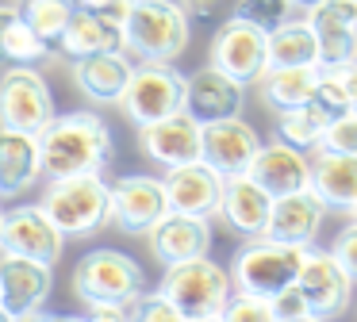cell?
I'll use <instances>...</instances> for the list:
<instances>
[{
    "mask_svg": "<svg viewBox=\"0 0 357 322\" xmlns=\"http://www.w3.org/2000/svg\"><path fill=\"white\" fill-rule=\"evenodd\" d=\"M204 322H219V319H204Z\"/></svg>",
    "mask_w": 357,
    "mask_h": 322,
    "instance_id": "obj_48",
    "label": "cell"
},
{
    "mask_svg": "<svg viewBox=\"0 0 357 322\" xmlns=\"http://www.w3.org/2000/svg\"><path fill=\"white\" fill-rule=\"evenodd\" d=\"M219 215L227 227L242 238H261L273 215V196L254 181L250 173L223 176V196H219Z\"/></svg>",
    "mask_w": 357,
    "mask_h": 322,
    "instance_id": "obj_19",
    "label": "cell"
},
{
    "mask_svg": "<svg viewBox=\"0 0 357 322\" xmlns=\"http://www.w3.org/2000/svg\"><path fill=\"white\" fill-rule=\"evenodd\" d=\"M127 314H131V322H188L162 291H142V296L127 307Z\"/></svg>",
    "mask_w": 357,
    "mask_h": 322,
    "instance_id": "obj_35",
    "label": "cell"
},
{
    "mask_svg": "<svg viewBox=\"0 0 357 322\" xmlns=\"http://www.w3.org/2000/svg\"><path fill=\"white\" fill-rule=\"evenodd\" d=\"M307 245L300 242H277V238L261 234L250 238L231 261V280L238 291H254V296H277L288 284H296L303 261H307Z\"/></svg>",
    "mask_w": 357,
    "mask_h": 322,
    "instance_id": "obj_4",
    "label": "cell"
},
{
    "mask_svg": "<svg viewBox=\"0 0 357 322\" xmlns=\"http://www.w3.org/2000/svg\"><path fill=\"white\" fill-rule=\"evenodd\" d=\"M342 73H346V89H349V100H354V112H357V61L342 66Z\"/></svg>",
    "mask_w": 357,
    "mask_h": 322,
    "instance_id": "obj_42",
    "label": "cell"
},
{
    "mask_svg": "<svg viewBox=\"0 0 357 322\" xmlns=\"http://www.w3.org/2000/svg\"><path fill=\"white\" fill-rule=\"evenodd\" d=\"M323 215H326L323 199H319L311 188H300V192H292V196L273 199V215H269L265 234L277 238V242L307 245L311 238L319 234V227H323Z\"/></svg>",
    "mask_w": 357,
    "mask_h": 322,
    "instance_id": "obj_25",
    "label": "cell"
},
{
    "mask_svg": "<svg viewBox=\"0 0 357 322\" xmlns=\"http://www.w3.org/2000/svg\"><path fill=\"white\" fill-rule=\"evenodd\" d=\"M331 253H334V261L357 280V222H349V227L338 230V238L331 242Z\"/></svg>",
    "mask_w": 357,
    "mask_h": 322,
    "instance_id": "obj_37",
    "label": "cell"
},
{
    "mask_svg": "<svg viewBox=\"0 0 357 322\" xmlns=\"http://www.w3.org/2000/svg\"><path fill=\"white\" fill-rule=\"evenodd\" d=\"M319 150H334V153H357V112L342 115V119L326 123Z\"/></svg>",
    "mask_w": 357,
    "mask_h": 322,
    "instance_id": "obj_36",
    "label": "cell"
},
{
    "mask_svg": "<svg viewBox=\"0 0 357 322\" xmlns=\"http://www.w3.org/2000/svg\"><path fill=\"white\" fill-rule=\"evenodd\" d=\"M319 43V66L357 61V0H323L307 12Z\"/></svg>",
    "mask_w": 357,
    "mask_h": 322,
    "instance_id": "obj_15",
    "label": "cell"
},
{
    "mask_svg": "<svg viewBox=\"0 0 357 322\" xmlns=\"http://www.w3.org/2000/svg\"><path fill=\"white\" fill-rule=\"evenodd\" d=\"M70 4H73V8H77V4H81V0H70Z\"/></svg>",
    "mask_w": 357,
    "mask_h": 322,
    "instance_id": "obj_47",
    "label": "cell"
},
{
    "mask_svg": "<svg viewBox=\"0 0 357 322\" xmlns=\"http://www.w3.org/2000/svg\"><path fill=\"white\" fill-rule=\"evenodd\" d=\"M20 15V8H8V4H0V38H4V31H8V23Z\"/></svg>",
    "mask_w": 357,
    "mask_h": 322,
    "instance_id": "obj_43",
    "label": "cell"
},
{
    "mask_svg": "<svg viewBox=\"0 0 357 322\" xmlns=\"http://www.w3.org/2000/svg\"><path fill=\"white\" fill-rule=\"evenodd\" d=\"M43 211L66 238H89L108 222V184L100 173H77L50 181Z\"/></svg>",
    "mask_w": 357,
    "mask_h": 322,
    "instance_id": "obj_6",
    "label": "cell"
},
{
    "mask_svg": "<svg viewBox=\"0 0 357 322\" xmlns=\"http://www.w3.org/2000/svg\"><path fill=\"white\" fill-rule=\"evenodd\" d=\"M119 107L139 127L185 112V77L169 61H142L131 69V81L119 96Z\"/></svg>",
    "mask_w": 357,
    "mask_h": 322,
    "instance_id": "obj_7",
    "label": "cell"
},
{
    "mask_svg": "<svg viewBox=\"0 0 357 322\" xmlns=\"http://www.w3.org/2000/svg\"><path fill=\"white\" fill-rule=\"evenodd\" d=\"M303 107H307V112L315 115L319 123H323V127L354 112V100H349V89H346V73H342V66H319L315 89H311V96H307V104H303Z\"/></svg>",
    "mask_w": 357,
    "mask_h": 322,
    "instance_id": "obj_29",
    "label": "cell"
},
{
    "mask_svg": "<svg viewBox=\"0 0 357 322\" xmlns=\"http://www.w3.org/2000/svg\"><path fill=\"white\" fill-rule=\"evenodd\" d=\"M234 15L254 23V27H261V31H273L292 15V0H238Z\"/></svg>",
    "mask_w": 357,
    "mask_h": 322,
    "instance_id": "obj_34",
    "label": "cell"
},
{
    "mask_svg": "<svg viewBox=\"0 0 357 322\" xmlns=\"http://www.w3.org/2000/svg\"><path fill=\"white\" fill-rule=\"evenodd\" d=\"M277 322H323V319H311V314H300V319H277Z\"/></svg>",
    "mask_w": 357,
    "mask_h": 322,
    "instance_id": "obj_45",
    "label": "cell"
},
{
    "mask_svg": "<svg viewBox=\"0 0 357 322\" xmlns=\"http://www.w3.org/2000/svg\"><path fill=\"white\" fill-rule=\"evenodd\" d=\"M85 322H131V314L123 307H93L85 314Z\"/></svg>",
    "mask_w": 357,
    "mask_h": 322,
    "instance_id": "obj_40",
    "label": "cell"
},
{
    "mask_svg": "<svg viewBox=\"0 0 357 322\" xmlns=\"http://www.w3.org/2000/svg\"><path fill=\"white\" fill-rule=\"evenodd\" d=\"M265 35H269V31L231 15V20L215 31V38H211V66L223 69L227 77H234L238 84H254L257 77L269 69Z\"/></svg>",
    "mask_w": 357,
    "mask_h": 322,
    "instance_id": "obj_11",
    "label": "cell"
},
{
    "mask_svg": "<svg viewBox=\"0 0 357 322\" xmlns=\"http://www.w3.org/2000/svg\"><path fill=\"white\" fill-rule=\"evenodd\" d=\"M131 61L123 50H108V54H89V58H73V84L77 92H85L96 104H119L127 81H131Z\"/></svg>",
    "mask_w": 357,
    "mask_h": 322,
    "instance_id": "obj_24",
    "label": "cell"
},
{
    "mask_svg": "<svg viewBox=\"0 0 357 322\" xmlns=\"http://www.w3.org/2000/svg\"><path fill=\"white\" fill-rule=\"evenodd\" d=\"M39 153H43V173L50 181L77 173H104L116 158V138H112L108 123L100 115L66 112L54 115L39 130Z\"/></svg>",
    "mask_w": 357,
    "mask_h": 322,
    "instance_id": "obj_1",
    "label": "cell"
},
{
    "mask_svg": "<svg viewBox=\"0 0 357 322\" xmlns=\"http://www.w3.org/2000/svg\"><path fill=\"white\" fill-rule=\"evenodd\" d=\"M54 291V273L50 265L31 257H16V253H0V307L12 319H27L39 311Z\"/></svg>",
    "mask_w": 357,
    "mask_h": 322,
    "instance_id": "obj_14",
    "label": "cell"
},
{
    "mask_svg": "<svg viewBox=\"0 0 357 322\" xmlns=\"http://www.w3.org/2000/svg\"><path fill=\"white\" fill-rule=\"evenodd\" d=\"M108 50H123V23L93 12V8H73L70 23L62 31V43H58V54H66L73 61V58L108 54Z\"/></svg>",
    "mask_w": 357,
    "mask_h": 322,
    "instance_id": "obj_22",
    "label": "cell"
},
{
    "mask_svg": "<svg viewBox=\"0 0 357 322\" xmlns=\"http://www.w3.org/2000/svg\"><path fill=\"white\" fill-rule=\"evenodd\" d=\"M139 146L150 161L173 169V165H188V161H200V123L188 112L165 115L158 123L139 127Z\"/></svg>",
    "mask_w": 357,
    "mask_h": 322,
    "instance_id": "obj_18",
    "label": "cell"
},
{
    "mask_svg": "<svg viewBox=\"0 0 357 322\" xmlns=\"http://www.w3.org/2000/svg\"><path fill=\"white\" fill-rule=\"evenodd\" d=\"M188 8L177 0H131L123 15V50L139 61H173L188 46Z\"/></svg>",
    "mask_w": 357,
    "mask_h": 322,
    "instance_id": "obj_2",
    "label": "cell"
},
{
    "mask_svg": "<svg viewBox=\"0 0 357 322\" xmlns=\"http://www.w3.org/2000/svg\"><path fill=\"white\" fill-rule=\"evenodd\" d=\"M250 176H254L273 199L292 196V192H300V188H311V165H307V158H303V150L280 142V138H273V142H265L261 150H257L254 165H250Z\"/></svg>",
    "mask_w": 357,
    "mask_h": 322,
    "instance_id": "obj_20",
    "label": "cell"
},
{
    "mask_svg": "<svg viewBox=\"0 0 357 322\" xmlns=\"http://www.w3.org/2000/svg\"><path fill=\"white\" fill-rule=\"evenodd\" d=\"M0 222H4V211H0Z\"/></svg>",
    "mask_w": 357,
    "mask_h": 322,
    "instance_id": "obj_49",
    "label": "cell"
},
{
    "mask_svg": "<svg viewBox=\"0 0 357 322\" xmlns=\"http://www.w3.org/2000/svg\"><path fill=\"white\" fill-rule=\"evenodd\" d=\"M146 291L142 265L123 250H89L73 265V296L93 307H131Z\"/></svg>",
    "mask_w": 357,
    "mask_h": 322,
    "instance_id": "obj_3",
    "label": "cell"
},
{
    "mask_svg": "<svg viewBox=\"0 0 357 322\" xmlns=\"http://www.w3.org/2000/svg\"><path fill=\"white\" fill-rule=\"evenodd\" d=\"M20 322H85L81 314H47V311H31L27 319H20Z\"/></svg>",
    "mask_w": 357,
    "mask_h": 322,
    "instance_id": "obj_41",
    "label": "cell"
},
{
    "mask_svg": "<svg viewBox=\"0 0 357 322\" xmlns=\"http://www.w3.org/2000/svg\"><path fill=\"white\" fill-rule=\"evenodd\" d=\"M43 176L39 135L0 127V199H16Z\"/></svg>",
    "mask_w": 357,
    "mask_h": 322,
    "instance_id": "obj_23",
    "label": "cell"
},
{
    "mask_svg": "<svg viewBox=\"0 0 357 322\" xmlns=\"http://www.w3.org/2000/svg\"><path fill=\"white\" fill-rule=\"evenodd\" d=\"M273 311H277V319H300V314H307V303H303V296L296 291V284H288L284 291L273 296Z\"/></svg>",
    "mask_w": 357,
    "mask_h": 322,
    "instance_id": "obj_38",
    "label": "cell"
},
{
    "mask_svg": "<svg viewBox=\"0 0 357 322\" xmlns=\"http://www.w3.org/2000/svg\"><path fill=\"white\" fill-rule=\"evenodd\" d=\"M265 50H269V69L284 66H319V43L307 20H284L265 35Z\"/></svg>",
    "mask_w": 357,
    "mask_h": 322,
    "instance_id": "obj_28",
    "label": "cell"
},
{
    "mask_svg": "<svg viewBox=\"0 0 357 322\" xmlns=\"http://www.w3.org/2000/svg\"><path fill=\"white\" fill-rule=\"evenodd\" d=\"M311 192L326 207L354 211L357 207V153L319 150L311 161Z\"/></svg>",
    "mask_w": 357,
    "mask_h": 322,
    "instance_id": "obj_26",
    "label": "cell"
},
{
    "mask_svg": "<svg viewBox=\"0 0 357 322\" xmlns=\"http://www.w3.org/2000/svg\"><path fill=\"white\" fill-rule=\"evenodd\" d=\"M62 250H66V234L43 211V204H24V207L4 211V222H0V253L31 257V261H43V265L54 268L62 261Z\"/></svg>",
    "mask_w": 357,
    "mask_h": 322,
    "instance_id": "obj_10",
    "label": "cell"
},
{
    "mask_svg": "<svg viewBox=\"0 0 357 322\" xmlns=\"http://www.w3.org/2000/svg\"><path fill=\"white\" fill-rule=\"evenodd\" d=\"M219 322H277V311H273L269 296H254V291L234 288L227 296L223 311H219Z\"/></svg>",
    "mask_w": 357,
    "mask_h": 322,
    "instance_id": "obj_33",
    "label": "cell"
},
{
    "mask_svg": "<svg viewBox=\"0 0 357 322\" xmlns=\"http://www.w3.org/2000/svg\"><path fill=\"white\" fill-rule=\"evenodd\" d=\"M47 54H54V50L27 27L24 15H16L8 23V31H4V38H0V61L4 66H31V61H43Z\"/></svg>",
    "mask_w": 357,
    "mask_h": 322,
    "instance_id": "obj_31",
    "label": "cell"
},
{
    "mask_svg": "<svg viewBox=\"0 0 357 322\" xmlns=\"http://www.w3.org/2000/svg\"><path fill=\"white\" fill-rule=\"evenodd\" d=\"M54 119V96L31 66H8L0 73V127L39 135Z\"/></svg>",
    "mask_w": 357,
    "mask_h": 322,
    "instance_id": "obj_8",
    "label": "cell"
},
{
    "mask_svg": "<svg viewBox=\"0 0 357 322\" xmlns=\"http://www.w3.org/2000/svg\"><path fill=\"white\" fill-rule=\"evenodd\" d=\"M246 104V84H238L234 77H227L223 69L204 66L192 77H185V112L196 123H215V119H231L242 112Z\"/></svg>",
    "mask_w": 357,
    "mask_h": 322,
    "instance_id": "obj_16",
    "label": "cell"
},
{
    "mask_svg": "<svg viewBox=\"0 0 357 322\" xmlns=\"http://www.w3.org/2000/svg\"><path fill=\"white\" fill-rule=\"evenodd\" d=\"M315 77H319V66H284V69H265L257 77L261 84V100L265 107L273 112H292V107H303L315 89Z\"/></svg>",
    "mask_w": 357,
    "mask_h": 322,
    "instance_id": "obj_27",
    "label": "cell"
},
{
    "mask_svg": "<svg viewBox=\"0 0 357 322\" xmlns=\"http://www.w3.org/2000/svg\"><path fill=\"white\" fill-rule=\"evenodd\" d=\"M315 4H323V0H292V8H303V12H311Z\"/></svg>",
    "mask_w": 357,
    "mask_h": 322,
    "instance_id": "obj_44",
    "label": "cell"
},
{
    "mask_svg": "<svg viewBox=\"0 0 357 322\" xmlns=\"http://www.w3.org/2000/svg\"><path fill=\"white\" fill-rule=\"evenodd\" d=\"M211 245V222L196 219V215H177L169 211L154 230H150V253L162 261L165 268L181 265L188 257H200Z\"/></svg>",
    "mask_w": 357,
    "mask_h": 322,
    "instance_id": "obj_21",
    "label": "cell"
},
{
    "mask_svg": "<svg viewBox=\"0 0 357 322\" xmlns=\"http://www.w3.org/2000/svg\"><path fill=\"white\" fill-rule=\"evenodd\" d=\"M162 291L188 322H204V319H219L227 296H231V273L219 261H211L208 253L188 257L181 265L165 268Z\"/></svg>",
    "mask_w": 357,
    "mask_h": 322,
    "instance_id": "obj_5",
    "label": "cell"
},
{
    "mask_svg": "<svg viewBox=\"0 0 357 322\" xmlns=\"http://www.w3.org/2000/svg\"><path fill=\"white\" fill-rule=\"evenodd\" d=\"M165 215H169V199L162 176L131 173L108 184V219L123 234H150Z\"/></svg>",
    "mask_w": 357,
    "mask_h": 322,
    "instance_id": "obj_9",
    "label": "cell"
},
{
    "mask_svg": "<svg viewBox=\"0 0 357 322\" xmlns=\"http://www.w3.org/2000/svg\"><path fill=\"white\" fill-rule=\"evenodd\" d=\"M169 211L177 215H196V219H211L219 215V196H223V176L204 161H188V165H173L162 176Z\"/></svg>",
    "mask_w": 357,
    "mask_h": 322,
    "instance_id": "obj_17",
    "label": "cell"
},
{
    "mask_svg": "<svg viewBox=\"0 0 357 322\" xmlns=\"http://www.w3.org/2000/svg\"><path fill=\"white\" fill-rule=\"evenodd\" d=\"M77 8H93V12L112 15V20L123 23V15H127V8H131V0H81Z\"/></svg>",
    "mask_w": 357,
    "mask_h": 322,
    "instance_id": "obj_39",
    "label": "cell"
},
{
    "mask_svg": "<svg viewBox=\"0 0 357 322\" xmlns=\"http://www.w3.org/2000/svg\"><path fill=\"white\" fill-rule=\"evenodd\" d=\"M354 215H357V207H354Z\"/></svg>",
    "mask_w": 357,
    "mask_h": 322,
    "instance_id": "obj_50",
    "label": "cell"
},
{
    "mask_svg": "<svg viewBox=\"0 0 357 322\" xmlns=\"http://www.w3.org/2000/svg\"><path fill=\"white\" fill-rule=\"evenodd\" d=\"M70 12H73L70 0H24V8H20L24 23H27V27H31L54 54H58V43H62L66 23H70Z\"/></svg>",
    "mask_w": 357,
    "mask_h": 322,
    "instance_id": "obj_30",
    "label": "cell"
},
{
    "mask_svg": "<svg viewBox=\"0 0 357 322\" xmlns=\"http://www.w3.org/2000/svg\"><path fill=\"white\" fill-rule=\"evenodd\" d=\"M296 291L303 296L311 319H334L349 307L354 296V276L334 261V253H307L300 276H296Z\"/></svg>",
    "mask_w": 357,
    "mask_h": 322,
    "instance_id": "obj_13",
    "label": "cell"
},
{
    "mask_svg": "<svg viewBox=\"0 0 357 322\" xmlns=\"http://www.w3.org/2000/svg\"><path fill=\"white\" fill-rule=\"evenodd\" d=\"M257 150H261V138H257V130L250 123H242V115L215 119L200 127V161L211 165L219 176L250 173Z\"/></svg>",
    "mask_w": 357,
    "mask_h": 322,
    "instance_id": "obj_12",
    "label": "cell"
},
{
    "mask_svg": "<svg viewBox=\"0 0 357 322\" xmlns=\"http://www.w3.org/2000/svg\"><path fill=\"white\" fill-rule=\"evenodd\" d=\"M277 138L296 150H319V138H323V123L307 112V107H292V112H280L277 119Z\"/></svg>",
    "mask_w": 357,
    "mask_h": 322,
    "instance_id": "obj_32",
    "label": "cell"
},
{
    "mask_svg": "<svg viewBox=\"0 0 357 322\" xmlns=\"http://www.w3.org/2000/svg\"><path fill=\"white\" fill-rule=\"evenodd\" d=\"M0 322H16V319H12V314L4 311V307H0Z\"/></svg>",
    "mask_w": 357,
    "mask_h": 322,
    "instance_id": "obj_46",
    "label": "cell"
}]
</instances>
